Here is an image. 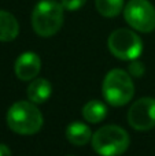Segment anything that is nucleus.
Listing matches in <instances>:
<instances>
[{"label":"nucleus","mask_w":155,"mask_h":156,"mask_svg":"<svg viewBox=\"0 0 155 156\" xmlns=\"http://www.w3.org/2000/svg\"><path fill=\"white\" fill-rule=\"evenodd\" d=\"M43 122L41 111L30 100L14 103L7 111V125L16 134H34L41 129Z\"/></svg>","instance_id":"nucleus-1"},{"label":"nucleus","mask_w":155,"mask_h":156,"mask_svg":"<svg viewBox=\"0 0 155 156\" xmlns=\"http://www.w3.org/2000/svg\"><path fill=\"white\" fill-rule=\"evenodd\" d=\"M63 5L55 0H41L32 11V27L40 37L56 34L63 25Z\"/></svg>","instance_id":"nucleus-2"},{"label":"nucleus","mask_w":155,"mask_h":156,"mask_svg":"<svg viewBox=\"0 0 155 156\" xmlns=\"http://www.w3.org/2000/svg\"><path fill=\"white\" fill-rule=\"evenodd\" d=\"M91 143L93 151L100 156H120L128 149L131 138L125 129L107 125L93 133Z\"/></svg>","instance_id":"nucleus-3"},{"label":"nucleus","mask_w":155,"mask_h":156,"mask_svg":"<svg viewBox=\"0 0 155 156\" xmlns=\"http://www.w3.org/2000/svg\"><path fill=\"white\" fill-rule=\"evenodd\" d=\"M103 97L113 107H121L128 104L135 94V85L129 73L114 69L106 74L102 83Z\"/></svg>","instance_id":"nucleus-4"},{"label":"nucleus","mask_w":155,"mask_h":156,"mask_svg":"<svg viewBox=\"0 0 155 156\" xmlns=\"http://www.w3.org/2000/svg\"><path fill=\"white\" fill-rule=\"evenodd\" d=\"M107 47L115 58L121 60H133L142 55L143 43L131 29H117L109 36Z\"/></svg>","instance_id":"nucleus-5"},{"label":"nucleus","mask_w":155,"mask_h":156,"mask_svg":"<svg viewBox=\"0 0 155 156\" xmlns=\"http://www.w3.org/2000/svg\"><path fill=\"white\" fill-rule=\"evenodd\" d=\"M124 16L137 32L150 33L155 29V7L148 0H129L124 7Z\"/></svg>","instance_id":"nucleus-6"},{"label":"nucleus","mask_w":155,"mask_h":156,"mask_svg":"<svg viewBox=\"0 0 155 156\" xmlns=\"http://www.w3.org/2000/svg\"><path fill=\"white\" fill-rule=\"evenodd\" d=\"M128 123L139 132L155 127V99L143 97L135 101L128 111Z\"/></svg>","instance_id":"nucleus-7"},{"label":"nucleus","mask_w":155,"mask_h":156,"mask_svg":"<svg viewBox=\"0 0 155 156\" xmlns=\"http://www.w3.org/2000/svg\"><path fill=\"white\" fill-rule=\"evenodd\" d=\"M16 77L21 81H32L41 70V59L34 52H25L19 55L14 66Z\"/></svg>","instance_id":"nucleus-8"},{"label":"nucleus","mask_w":155,"mask_h":156,"mask_svg":"<svg viewBox=\"0 0 155 156\" xmlns=\"http://www.w3.org/2000/svg\"><path fill=\"white\" fill-rule=\"evenodd\" d=\"M52 92V86L48 80L45 78H37L32 80V82L27 86V99L34 104H43L44 101L49 99Z\"/></svg>","instance_id":"nucleus-9"},{"label":"nucleus","mask_w":155,"mask_h":156,"mask_svg":"<svg viewBox=\"0 0 155 156\" xmlns=\"http://www.w3.org/2000/svg\"><path fill=\"white\" fill-rule=\"evenodd\" d=\"M19 23L11 12L0 10V41L8 43L18 37Z\"/></svg>","instance_id":"nucleus-10"},{"label":"nucleus","mask_w":155,"mask_h":156,"mask_svg":"<svg viewBox=\"0 0 155 156\" xmlns=\"http://www.w3.org/2000/svg\"><path fill=\"white\" fill-rule=\"evenodd\" d=\"M66 138L73 145L82 147L92 140V132L82 122H71L66 127Z\"/></svg>","instance_id":"nucleus-11"},{"label":"nucleus","mask_w":155,"mask_h":156,"mask_svg":"<svg viewBox=\"0 0 155 156\" xmlns=\"http://www.w3.org/2000/svg\"><path fill=\"white\" fill-rule=\"evenodd\" d=\"M107 115V107L99 100H91L82 107V116L89 123H99Z\"/></svg>","instance_id":"nucleus-12"},{"label":"nucleus","mask_w":155,"mask_h":156,"mask_svg":"<svg viewBox=\"0 0 155 156\" xmlns=\"http://www.w3.org/2000/svg\"><path fill=\"white\" fill-rule=\"evenodd\" d=\"M95 7L100 15L114 18L124 10V0H95Z\"/></svg>","instance_id":"nucleus-13"},{"label":"nucleus","mask_w":155,"mask_h":156,"mask_svg":"<svg viewBox=\"0 0 155 156\" xmlns=\"http://www.w3.org/2000/svg\"><path fill=\"white\" fill-rule=\"evenodd\" d=\"M129 74L133 77H142L144 74V65L140 60L133 59L129 65Z\"/></svg>","instance_id":"nucleus-14"},{"label":"nucleus","mask_w":155,"mask_h":156,"mask_svg":"<svg viewBox=\"0 0 155 156\" xmlns=\"http://www.w3.org/2000/svg\"><path fill=\"white\" fill-rule=\"evenodd\" d=\"M85 2L87 0H60V4L67 11H76V10H80L85 4Z\"/></svg>","instance_id":"nucleus-15"},{"label":"nucleus","mask_w":155,"mask_h":156,"mask_svg":"<svg viewBox=\"0 0 155 156\" xmlns=\"http://www.w3.org/2000/svg\"><path fill=\"white\" fill-rule=\"evenodd\" d=\"M0 156H11V151L5 144H0Z\"/></svg>","instance_id":"nucleus-16"},{"label":"nucleus","mask_w":155,"mask_h":156,"mask_svg":"<svg viewBox=\"0 0 155 156\" xmlns=\"http://www.w3.org/2000/svg\"><path fill=\"white\" fill-rule=\"evenodd\" d=\"M69 156H71V155H69Z\"/></svg>","instance_id":"nucleus-17"}]
</instances>
